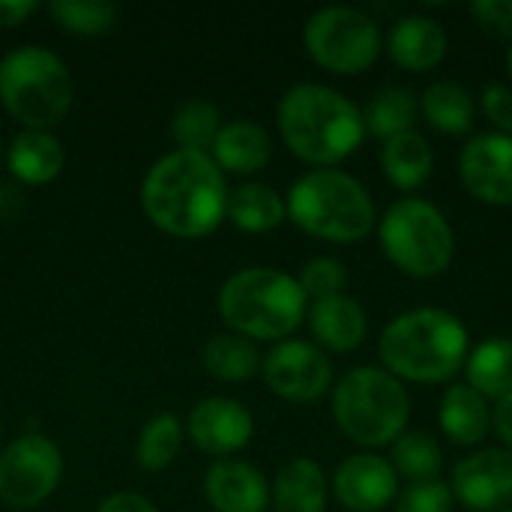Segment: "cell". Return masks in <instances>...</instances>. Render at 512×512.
<instances>
[{"label":"cell","instance_id":"obj_1","mask_svg":"<svg viewBox=\"0 0 512 512\" xmlns=\"http://www.w3.org/2000/svg\"><path fill=\"white\" fill-rule=\"evenodd\" d=\"M141 207L159 231L201 240L225 222L228 183L210 153L171 150L147 171Z\"/></svg>","mask_w":512,"mask_h":512},{"label":"cell","instance_id":"obj_2","mask_svg":"<svg viewBox=\"0 0 512 512\" xmlns=\"http://www.w3.org/2000/svg\"><path fill=\"white\" fill-rule=\"evenodd\" d=\"M285 147L306 165L336 168L366 141L363 111L336 87L303 81L285 90L276 108Z\"/></svg>","mask_w":512,"mask_h":512},{"label":"cell","instance_id":"obj_3","mask_svg":"<svg viewBox=\"0 0 512 512\" xmlns=\"http://www.w3.org/2000/svg\"><path fill=\"white\" fill-rule=\"evenodd\" d=\"M471 354V333L459 315L441 306H417L396 315L378 336L381 366L402 384L453 381Z\"/></svg>","mask_w":512,"mask_h":512},{"label":"cell","instance_id":"obj_4","mask_svg":"<svg viewBox=\"0 0 512 512\" xmlns=\"http://www.w3.org/2000/svg\"><path fill=\"white\" fill-rule=\"evenodd\" d=\"M288 219L309 237L351 246L378 228V207L369 189L339 168H312L297 177L285 198Z\"/></svg>","mask_w":512,"mask_h":512},{"label":"cell","instance_id":"obj_5","mask_svg":"<svg viewBox=\"0 0 512 512\" xmlns=\"http://www.w3.org/2000/svg\"><path fill=\"white\" fill-rule=\"evenodd\" d=\"M219 315L228 333L252 342H285L306 321L309 300L297 276L276 267H246L225 279Z\"/></svg>","mask_w":512,"mask_h":512},{"label":"cell","instance_id":"obj_6","mask_svg":"<svg viewBox=\"0 0 512 512\" xmlns=\"http://www.w3.org/2000/svg\"><path fill=\"white\" fill-rule=\"evenodd\" d=\"M333 420L357 447H390L411 420V396L384 366H354L333 384Z\"/></svg>","mask_w":512,"mask_h":512},{"label":"cell","instance_id":"obj_7","mask_svg":"<svg viewBox=\"0 0 512 512\" xmlns=\"http://www.w3.org/2000/svg\"><path fill=\"white\" fill-rule=\"evenodd\" d=\"M384 258L411 279H435L456 258V231L444 210L426 198L405 195L378 216Z\"/></svg>","mask_w":512,"mask_h":512},{"label":"cell","instance_id":"obj_8","mask_svg":"<svg viewBox=\"0 0 512 512\" xmlns=\"http://www.w3.org/2000/svg\"><path fill=\"white\" fill-rule=\"evenodd\" d=\"M72 96V75L54 51L21 45L0 60V105L24 129L57 126L69 114Z\"/></svg>","mask_w":512,"mask_h":512},{"label":"cell","instance_id":"obj_9","mask_svg":"<svg viewBox=\"0 0 512 512\" xmlns=\"http://www.w3.org/2000/svg\"><path fill=\"white\" fill-rule=\"evenodd\" d=\"M306 54L333 75H360L384 54V33L366 9L324 6L303 24Z\"/></svg>","mask_w":512,"mask_h":512},{"label":"cell","instance_id":"obj_10","mask_svg":"<svg viewBox=\"0 0 512 512\" xmlns=\"http://www.w3.org/2000/svg\"><path fill=\"white\" fill-rule=\"evenodd\" d=\"M63 477V456L45 435L27 432L0 453V501L9 510L45 504Z\"/></svg>","mask_w":512,"mask_h":512},{"label":"cell","instance_id":"obj_11","mask_svg":"<svg viewBox=\"0 0 512 512\" xmlns=\"http://www.w3.org/2000/svg\"><path fill=\"white\" fill-rule=\"evenodd\" d=\"M270 393L291 405H315L333 390V363L327 351L306 339L276 342L261 363Z\"/></svg>","mask_w":512,"mask_h":512},{"label":"cell","instance_id":"obj_12","mask_svg":"<svg viewBox=\"0 0 512 512\" xmlns=\"http://www.w3.org/2000/svg\"><path fill=\"white\" fill-rule=\"evenodd\" d=\"M450 489L456 504L471 512H501L512 507V450L486 447L456 462Z\"/></svg>","mask_w":512,"mask_h":512},{"label":"cell","instance_id":"obj_13","mask_svg":"<svg viewBox=\"0 0 512 512\" xmlns=\"http://www.w3.org/2000/svg\"><path fill=\"white\" fill-rule=\"evenodd\" d=\"M459 180L480 204L512 207V135H474L459 153Z\"/></svg>","mask_w":512,"mask_h":512},{"label":"cell","instance_id":"obj_14","mask_svg":"<svg viewBox=\"0 0 512 512\" xmlns=\"http://www.w3.org/2000/svg\"><path fill=\"white\" fill-rule=\"evenodd\" d=\"M186 435L204 456L231 459L252 441L255 420L243 402L228 396H210L189 411Z\"/></svg>","mask_w":512,"mask_h":512},{"label":"cell","instance_id":"obj_15","mask_svg":"<svg viewBox=\"0 0 512 512\" xmlns=\"http://www.w3.org/2000/svg\"><path fill=\"white\" fill-rule=\"evenodd\" d=\"M330 489L348 512H384L399 498V477L387 456L360 450L339 462Z\"/></svg>","mask_w":512,"mask_h":512},{"label":"cell","instance_id":"obj_16","mask_svg":"<svg viewBox=\"0 0 512 512\" xmlns=\"http://www.w3.org/2000/svg\"><path fill=\"white\" fill-rule=\"evenodd\" d=\"M450 51V36L444 24L429 15H402L384 33V54L405 72H432L444 63Z\"/></svg>","mask_w":512,"mask_h":512},{"label":"cell","instance_id":"obj_17","mask_svg":"<svg viewBox=\"0 0 512 512\" xmlns=\"http://www.w3.org/2000/svg\"><path fill=\"white\" fill-rule=\"evenodd\" d=\"M204 498L216 512H267L270 483L243 459H216L204 474Z\"/></svg>","mask_w":512,"mask_h":512},{"label":"cell","instance_id":"obj_18","mask_svg":"<svg viewBox=\"0 0 512 512\" xmlns=\"http://www.w3.org/2000/svg\"><path fill=\"white\" fill-rule=\"evenodd\" d=\"M306 321L315 336V345L333 354H354L357 348H363L369 336V315L348 294L309 303Z\"/></svg>","mask_w":512,"mask_h":512},{"label":"cell","instance_id":"obj_19","mask_svg":"<svg viewBox=\"0 0 512 512\" xmlns=\"http://www.w3.org/2000/svg\"><path fill=\"white\" fill-rule=\"evenodd\" d=\"M438 423L456 447H480L492 435V402L465 381L450 384L438 402Z\"/></svg>","mask_w":512,"mask_h":512},{"label":"cell","instance_id":"obj_20","mask_svg":"<svg viewBox=\"0 0 512 512\" xmlns=\"http://www.w3.org/2000/svg\"><path fill=\"white\" fill-rule=\"evenodd\" d=\"M327 501L330 477L309 456L285 462L270 486V507L276 512H327Z\"/></svg>","mask_w":512,"mask_h":512},{"label":"cell","instance_id":"obj_21","mask_svg":"<svg viewBox=\"0 0 512 512\" xmlns=\"http://www.w3.org/2000/svg\"><path fill=\"white\" fill-rule=\"evenodd\" d=\"M210 156L222 174L228 171V174L249 177V174H258L261 168H267V162L273 156V141L261 123L231 120V123H222Z\"/></svg>","mask_w":512,"mask_h":512},{"label":"cell","instance_id":"obj_22","mask_svg":"<svg viewBox=\"0 0 512 512\" xmlns=\"http://www.w3.org/2000/svg\"><path fill=\"white\" fill-rule=\"evenodd\" d=\"M66 153L51 132L24 129L6 150V168L21 186H45L63 171Z\"/></svg>","mask_w":512,"mask_h":512},{"label":"cell","instance_id":"obj_23","mask_svg":"<svg viewBox=\"0 0 512 512\" xmlns=\"http://www.w3.org/2000/svg\"><path fill=\"white\" fill-rule=\"evenodd\" d=\"M381 171L399 192H417L435 171V150L426 135L405 132L381 144Z\"/></svg>","mask_w":512,"mask_h":512},{"label":"cell","instance_id":"obj_24","mask_svg":"<svg viewBox=\"0 0 512 512\" xmlns=\"http://www.w3.org/2000/svg\"><path fill=\"white\" fill-rule=\"evenodd\" d=\"M225 219L246 234H267L288 219L285 198L267 183H240L228 189Z\"/></svg>","mask_w":512,"mask_h":512},{"label":"cell","instance_id":"obj_25","mask_svg":"<svg viewBox=\"0 0 512 512\" xmlns=\"http://www.w3.org/2000/svg\"><path fill=\"white\" fill-rule=\"evenodd\" d=\"M423 120L441 135H468L474 129L477 105L465 84L459 81H432L420 96Z\"/></svg>","mask_w":512,"mask_h":512},{"label":"cell","instance_id":"obj_26","mask_svg":"<svg viewBox=\"0 0 512 512\" xmlns=\"http://www.w3.org/2000/svg\"><path fill=\"white\" fill-rule=\"evenodd\" d=\"M465 384L474 387L489 402H498L512 393V339L492 336L471 348L465 360Z\"/></svg>","mask_w":512,"mask_h":512},{"label":"cell","instance_id":"obj_27","mask_svg":"<svg viewBox=\"0 0 512 512\" xmlns=\"http://www.w3.org/2000/svg\"><path fill=\"white\" fill-rule=\"evenodd\" d=\"M417 117H420V99L414 96V90L402 84L381 87L363 108L366 135H375L378 141H390L396 135L414 132Z\"/></svg>","mask_w":512,"mask_h":512},{"label":"cell","instance_id":"obj_28","mask_svg":"<svg viewBox=\"0 0 512 512\" xmlns=\"http://www.w3.org/2000/svg\"><path fill=\"white\" fill-rule=\"evenodd\" d=\"M204 369L210 378L225 384H243L261 372V351L252 339H243L237 333H216L204 345Z\"/></svg>","mask_w":512,"mask_h":512},{"label":"cell","instance_id":"obj_29","mask_svg":"<svg viewBox=\"0 0 512 512\" xmlns=\"http://www.w3.org/2000/svg\"><path fill=\"white\" fill-rule=\"evenodd\" d=\"M390 465L396 471V477L408 480V483H429V480H441V468H444V453L441 444L420 429H408L402 432L393 444H390Z\"/></svg>","mask_w":512,"mask_h":512},{"label":"cell","instance_id":"obj_30","mask_svg":"<svg viewBox=\"0 0 512 512\" xmlns=\"http://www.w3.org/2000/svg\"><path fill=\"white\" fill-rule=\"evenodd\" d=\"M219 129H222L219 108L204 99L183 102L171 120V138L177 150H192V153H210Z\"/></svg>","mask_w":512,"mask_h":512},{"label":"cell","instance_id":"obj_31","mask_svg":"<svg viewBox=\"0 0 512 512\" xmlns=\"http://www.w3.org/2000/svg\"><path fill=\"white\" fill-rule=\"evenodd\" d=\"M183 435L186 429L180 426V420L174 414H156L138 435V444H135V462L144 468V471H165L180 447H183Z\"/></svg>","mask_w":512,"mask_h":512},{"label":"cell","instance_id":"obj_32","mask_svg":"<svg viewBox=\"0 0 512 512\" xmlns=\"http://www.w3.org/2000/svg\"><path fill=\"white\" fill-rule=\"evenodd\" d=\"M48 15L66 33L102 36L117 24L120 9L111 0H54V3H48Z\"/></svg>","mask_w":512,"mask_h":512},{"label":"cell","instance_id":"obj_33","mask_svg":"<svg viewBox=\"0 0 512 512\" xmlns=\"http://www.w3.org/2000/svg\"><path fill=\"white\" fill-rule=\"evenodd\" d=\"M297 282L306 294V300H327V297H336V294H345V285H348V270L339 258H330V255H318V258H309L303 264V270L297 273Z\"/></svg>","mask_w":512,"mask_h":512},{"label":"cell","instance_id":"obj_34","mask_svg":"<svg viewBox=\"0 0 512 512\" xmlns=\"http://www.w3.org/2000/svg\"><path fill=\"white\" fill-rule=\"evenodd\" d=\"M456 498L450 483L429 480V483H408L405 492L396 498V512H453Z\"/></svg>","mask_w":512,"mask_h":512},{"label":"cell","instance_id":"obj_35","mask_svg":"<svg viewBox=\"0 0 512 512\" xmlns=\"http://www.w3.org/2000/svg\"><path fill=\"white\" fill-rule=\"evenodd\" d=\"M468 12L483 33L495 39H512V0H474Z\"/></svg>","mask_w":512,"mask_h":512},{"label":"cell","instance_id":"obj_36","mask_svg":"<svg viewBox=\"0 0 512 512\" xmlns=\"http://www.w3.org/2000/svg\"><path fill=\"white\" fill-rule=\"evenodd\" d=\"M480 108L486 120H492L495 132L512 135V87L507 84H486L480 96Z\"/></svg>","mask_w":512,"mask_h":512},{"label":"cell","instance_id":"obj_37","mask_svg":"<svg viewBox=\"0 0 512 512\" xmlns=\"http://www.w3.org/2000/svg\"><path fill=\"white\" fill-rule=\"evenodd\" d=\"M96 512H159L144 495H135V492H114L108 495L99 510Z\"/></svg>","mask_w":512,"mask_h":512},{"label":"cell","instance_id":"obj_38","mask_svg":"<svg viewBox=\"0 0 512 512\" xmlns=\"http://www.w3.org/2000/svg\"><path fill=\"white\" fill-rule=\"evenodd\" d=\"M33 12H39L36 0H0V27L24 24Z\"/></svg>","mask_w":512,"mask_h":512},{"label":"cell","instance_id":"obj_39","mask_svg":"<svg viewBox=\"0 0 512 512\" xmlns=\"http://www.w3.org/2000/svg\"><path fill=\"white\" fill-rule=\"evenodd\" d=\"M492 432L507 444V450H512V393L495 402V408H492Z\"/></svg>","mask_w":512,"mask_h":512},{"label":"cell","instance_id":"obj_40","mask_svg":"<svg viewBox=\"0 0 512 512\" xmlns=\"http://www.w3.org/2000/svg\"><path fill=\"white\" fill-rule=\"evenodd\" d=\"M24 207V189H18L15 183H0V219H15Z\"/></svg>","mask_w":512,"mask_h":512},{"label":"cell","instance_id":"obj_41","mask_svg":"<svg viewBox=\"0 0 512 512\" xmlns=\"http://www.w3.org/2000/svg\"><path fill=\"white\" fill-rule=\"evenodd\" d=\"M507 72H510V78H512V45L507 48Z\"/></svg>","mask_w":512,"mask_h":512},{"label":"cell","instance_id":"obj_42","mask_svg":"<svg viewBox=\"0 0 512 512\" xmlns=\"http://www.w3.org/2000/svg\"><path fill=\"white\" fill-rule=\"evenodd\" d=\"M0 435H3V417H0Z\"/></svg>","mask_w":512,"mask_h":512},{"label":"cell","instance_id":"obj_43","mask_svg":"<svg viewBox=\"0 0 512 512\" xmlns=\"http://www.w3.org/2000/svg\"><path fill=\"white\" fill-rule=\"evenodd\" d=\"M0 162H3V147H0Z\"/></svg>","mask_w":512,"mask_h":512},{"label":"cell","instance_id":"obj_44","mask_svg":"<svg viewBox=\"0 0 512 512\" xmlns=\"http://www.w3.org/2000/svg\"><path fill=\"white\" fill-rule=\"evenodd\" d=\"M501 512H512V507H510V510H501Z\"/></svg>","mask_w":512,"mask_h":512}]
</instances>
